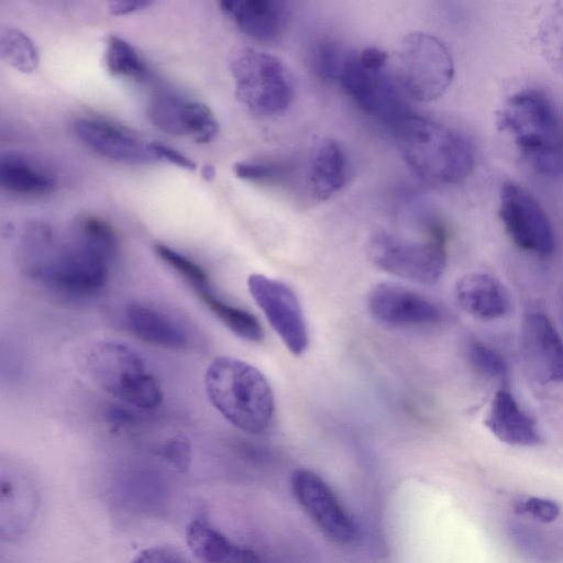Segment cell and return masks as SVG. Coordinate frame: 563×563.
Here are the masks:
<instances>
[{"label": "cell", "instance_id": "cell-26", "mask_svg": "<svg viewBox=\"0 0 563 563\" xmlns=\"http://www.w3.org/2000/svg\"><path fill=\"white\" fill-rule=\"evenodd\" d=\"M538 44L548 66L563 78V1L553 2L538 27Z\"/></svg>", "mask_w": 563, "mask_h": 563}, {"label": "cell", "instance_id": "cell-7", "mask_svg": "<svg viewBox=\"0 0 563 563\" xmlns=\"http://www.w3.org/2000/svg\"><path fill=\"white\" fill-rule=\"evenodd\" d=\"M238 100L253 114H283L294 97L292 84L283 62L254 48L239 51L231 62Z\"/></svg>", "mask_w": 563, "mask_h": 563}, {"label": "cell", "instance_id": "cell-34", "mask_svg": "<svg viewBox=\"0 0 563 563\" xmlns=\"http://www.w3.org/2000/svg\"><path fill=\"white\" fill-rule=\"evenodd\" d=\"M131 563H191L174 548L156 545L141 551Z\"/></svg>", "mask_w": 563, "mask_h": 563}, {"label": "cell", "instance_id": "cell-19", "mask_svg": "<svg viewBox=\"0 0 563 563\" xmlns=\"http://www.w3.org/2000/svg\"><path fill=\"white\" fill-rule=\"evenodd\" d=\"M129 330L140 340L165 349H185L187 330L167 312L144 302H131L125 308Z\"/></svg>", "mask_w": 563, "mask_h": 563}, {"label": "cell", "instance_id": "cell-13", "mask_svg": "<svg viewBox=\"0 0 563 563\" xmlns=\"http://www.w3.org/2000/svg\"><path fill=\"white\" fill-rule=\"evenodd\" d=\"M339 81L345 93L365 113L390 125L407 113L399 92L385 68H371L357 54L346 57Z\"/></svg>", "mask_w": 563, "mask_h": 563}, {"label": "cell", "instance_id": "cell-30", "mask_svg": "<svg viewBox=\"0 0 563 563\" xmlns=\"http://www.w3.org/2000/svg\"><path fill=\"white\" fill-rule=\"evenodd\" d=\"M346 57L336 43L322 41L313 54L314 70L324 81L339 80Z\"/></svg>", "mask_w": 563, "mask_h": 563}, {"label": "cell", "instance_id": "cell-15", "mask_svg": "<svg viewBox=\"0 0 563 563\" xmlns=\"http://www.w3.org/2000/svg\"><path fill=\"white\" fill-rule=\"evenodd\" d=\"M74 129L87 147L109 159L134 165L158 161L151 142L123 126L84 118L75 122Z\"/></svg>", "mask_w": 563, "mask_h": 563}, {"label": "cell", "instance_id": "cell-31", "mask_svg": "<svg viewBox=\"0 0 563 563\" xmlns=\"http://www.w3.org/2000/svg\"><path fill=\"white\" fill-rule=\"evenodd\" d=\"M233 172L238 178L249 181H272L285 177L287 168L269 162H239Z\"/></svg>", "mask_w": 563, "mask_h": 563}, {"label": "cell", "instance_id": "cell-25", "mask_svg": "<svg viewBox=\"0 0 563 563\" xmlns=\"http://www.w3.org/2000/svg\"><path fill=\"white\" fill-rule=\"evenodd\" d=\"M119 499L136 511H157L166 501V488L159 478L152 474H129L120 483Z\"/></svg>", "mask_w": 563, "mask_h": 563}, {"label": "cell", "instance_id": "cell-11", "mask_svg": "<svg viewBox=\"0 0 563 563\" xmlns=\"http://www.w3.org/2000/svg\"><path fill=\"white\" fill-rule=\"evenodd\" d=\"M247 287L288 351L292 355H301L308 346L309 336L302 308L294 290L262 274L250 275Z\"/></svg>", "mask_w": 563, "mask_h": 563}, {"label": "cell", "instance_id": "cell-10", "mask_svg": "<svg viewBox=\"0 0 563 563\" xmlns=\"http://www.w3.org/2000/svg\"><path fill=\"white\" fill-rule=\"evenodd\" d=\"M373 319L395 329H426L445 319L443 307L433 298L396 283H380L368 295Z\"/></svg>", "mask_w": 563, "mask_h": 563}, {"label": "cell", "instance_id": "cell-33", "mask_svg": "<svg viewBox=\"0 0 563 563\" xmlns=\"http://www.w3.org/2000/svg\"><path fill=\"white\" fill-rule=\"evenodd\" d=\"M515 511L520 515L529 516L538 521L549 523L559 517L560 507L555 501L548 498L527 497L516 503Z\"/></svg>", "mask_w": 563, "mask_h": 563}, {"label": "cell", "instance_id": "cell-12", "mask_svg": "<svg viewBox=\"0 0 563 563\" xmlns=\"http://www.w3.org/2000/svg\"><path fill=\"white\" fill-rule=\"evenodd\" d=\"M291 490L299 506L318 529L336 544L355 538V525L329 484L314 472L298 468L291 476Z\"/></svg>", "mask_w": 563, "mask_h": 563}, {"label": "cell", "instance_id": "cell-6", "mask_svg": "<svg viewBox=\"0 0 563 563\" xmlns=\"http://www.w3.org/2000/svg\"><path fill=\"white\" fill-rule=\"evenodd\" d=\"M369 261L391 275L433 285L446 266L445 232L440 224L430 225L429 239L417 241L387 231H377L366 244Z\"/></svg>", "mask_w": 563, "mask_h": 563}, {"label": "cell", "instance_id": "cell-4", "mask_svg": "<svg viewBox=\"0 0 563 563\" xmlns=\"http://www.w3.org/2000/svg\"><path fill=\"white\" fill-rule=\"evenodd\" d=\"M211 405L235 428L264 432L273 419L275 399L266 377L252 364L232 357H216L205 373Z\"/></svg>", "mask_w": 563, "mask_h": 563}, {"label": "cell", "instance_id": "cell-36", "mask_svg": "<svg viewBox=\"0 0 563 563\" xmlns=\"http://www.w3.org/2000/svg\"><path fill=\"white\" fill-rule=\"evenodd\" d=\"M152 4V1L145 0H120L111 1L108 4L109 11L113 15H125L143 9Z\"/></svg>", "mask_w": 563, "mask_h": 563}, {"label": "cell", "instance_id": "cell-18", "mask_svg": "<svg viewBox=\"0 0 563 563\" xmlns=\"http://www.w3.org/2000/svg\"><path fill=\"white\" fill-rule=\"evenodd\" d=\"M455 301L462 310L481 320H496L510 308L504 285L487 273H471L455 284Z\"/></svg>", "mask_w": 563, "mask_h": 563}, {"label": "cell", "instance_id": "cell-21", "mask_svg": "<svg viewBox=\"0 0 563 563\" xmlns=\"http://www.w3.org/2000/svg\"><path fill=\"white\" fill-rule=\"evenodd\" d=\"M0 185L18 196L43 197L55 189L56 179L40 163L19 153H5L0 159Z\"/></svg>", "mask_w": 563, "mask_h": 563}, {"label": "cell", "instance_id": "cell-5", "mask_svg": "<svg viewBox=\"0 0 563 563\" xmlns=\"http://www.w3.org/2000/svg\"><path fill=\"white\" fill-rule=\"evenodd\" d=\"M87 368L106 393L135 409H155L163 400L161 385L144 358L124 343H97L88 353Z\"/></svg>", "mask_w": 563, "mask_h": 563}, {"label": "cell", "instance_id": "cell-20", "mask_svg": "<svg viewBox=\"0 0 563 563\" xmlns=\"http://www.w3.org/2000/svg\"><path fill=\"white\" fill-rule=\"evenodd\" d=\"M186 539L200 563H261L253 550L235 544L205 518L187 526Z\"/></svg>", "mask_w": 563, "mask_h": 563}, {"label": "cell", "instance_id": "cell-2", "mask_svg": "<svg viewBox=\"0 0 563 563\" xmlns=\"http://www.w3.org/2000/svg\"><path fill=\"white\" fill-rule=\"evenodd\" d=\"M496 124L532 172L547 178L563 175V122L544 92L512 93L498 110Z\"/></svg>", "mask_w": 563, "mask_h": 563}, {"label": "cell", "instance_id": "cell-37", "mask_svg": "<svg viewBox=\"0 0 563 563\" xmlns=\"http://www.w3.org/2000/svg\"><path fill=\"white\" fill-rule=\"evenodd\" d=\"M202 178L207 181H210L216 176V169L212 165H205L201 169Z\"/></svg>", "mask_w": 563, "mask_h": 563}, {"label": "cell", "instance_id": "cell-24", "mask_svg": "<svg viewBox=\"0 0 563 563\" xmlns=\"http://www.w3.org/2000/svg\"><path fill=\"white\" fill-rule=\"evenodd\" d=\"M198 102L173 93L158 92L150 101L148 117L152 123L172 135H189L194 132Z\"/></svg>", "mask_w": 563, "mask_h": 563}, {"label": "cell", "instance_id": "cell-8", "mask_svg": "<svg viewBox=\"0 0 563 563\" xmlns=\"http://www.w3.org/2000/svg\"><path fill=\"white\" fill-rule=\"evenodd\" d=\"M396 62L402 89L420 102L440 98L454 77L450 49L440 38L426 32L407 34L399 45Z\"/></svg>", "mask_w": 563, "mask_h": 563}, {"label": "cell", "instance_id": "cell-29", "mask_svg": "<svg viewBox=\"0 0 563 563\" xmlns=\"http://www.w3.org/2000/svg\"><path fill=\"white\" fill-rule=\"evenodd\" d=\"M466 355L470 364L479 374L506 382L509 369L504 356L485 342L473 340L467 344Z\"/></svg>", "mask_w": 563, "mask_h": 563}, {"label": "cell", "instance_id": "cell-1", "mask_svg": "<svg viewBox=\"0 0 563 563\" xmlns=\"http://www.w3.org/2000/svg\"><path fill=\"white\" fill-rule=\"evenodd\" d=\"M119 249L112 227L95 216L81 217L71 240L57 243L43 222L26 227L20 244L23 273L38 285L67 298H87L107 285Z\"/></svg>", "mask_w": 563, "mask_h": 563}, {"label": "cell", "instance_id": "cell-23", "mask_svg": "<svg viewBox=\"0 0 563 563\" xmlns=\"http://www.w3.org/2000/svg\"><path fill=\"white\" fill-rule=\"evenodd\" d=\"M191 288L211 313L236 336L250 342H260L263 339V328L256 317L221 298L212 288L209 279L198 283Z\"/></svg>", "mask_w": 563, "mask_h": 563}, {"label": "cell", "instance_id": "cell-32", "mask_svg": "<svg viewBox=\"0 0 563 563\" xmlns=\"http://www.w3.org/2000/svg\"><path fill=\"white\" fill-rule=\"evenodd\" d=\"M156 454L180 472L187 471L191 462L190 443L183 435H177L165 441L156 449Z\"/></svg>", "mask_w": 563, "mask_h": 563}, {"label": "cell", "instance_id": "cell-14", "mask_svg": "<svg viewBox=\"0 0 563 563\" xmlns=\"http://www.w3.org/2000/svg\"><path fill=\"white\" fill-rule=\"evenodd\" d=\"M521 350L529 373L538 382L563 383V340L547 314L531 311L525 316Z\"/></svg>", "mask_w": 563, "mask_h": 563}, {"label": "cell", "instance_id": "cell-22", "mask_svg": "<svg viewBox=\"0 0 563 563\" xmlns=\"http://www.w3.org/2000/svg\"><path fill=\"white\" fill-rule=\"evenodd\" d=\"M347 179V157L334 140L322 141L310 167L311 191L317 200H327L341 190Z\"/></svg>", "mask_w": 563, "mask_h": 563}, {"label": "cell", "instance_id": "cell-27", "mask_svg": "<svg viewBox=\"0 0 563 563\" xmlns=\"http://www.w3.org/2000/svg\"><path fill=\"white\" fill-rule=\"evenodd\" d=\"M0 55L14 69L29 74L38 65V52L34 43L20 30L1 27Z\"/></svg>", "mask_w": 563, "mask_h": 563}, {"label": "cell", "instance_id": "cell-35", "mask_svg": "<svg viewBox=\"0 0 563 563\" xmlns=\"http://www.w3.org/2000/svg\"><path fill=\"white\" fill-rule=\"evenodd\" d=\"M151 145L158 161L168 162L187 170L196 169V163L178 151L156 142H151Z\"/></svg>", "mask_w": 563, "mask_h": 563}, {"label": "cell", "instance_id": "cell-9", "mask_svg": "<svg viewBox=\"0 0 563 563\" xmlns=\"http://www.w3.org/2000/svg\"><path fill=\"white\" fill-rule=\"evenodd\" d=\"M498 213L510 240L521 250L549 256L555 247L552 223L539 201L514 181L503 184Z\"/></svg>", "mask_w": 563, "mask_h": 563}, {"label": "cell", "instance_id": "cell-17", "mask_svg": "<svg viewBox=\"0 0 563 563\" xmlns=\"http://www.w3.org/2000/svg\"><path fill=\"white\" fill-rule=\"evenodd\" d=\"M484 423L492 434L509 445L533 446L542 441L534 420L506 387L495 393Z\"/></svg>", "mask_w": 563, "mask_h": 563}, {"label": "cell", "instance_id": "cell-16", "mask_svg": "<svg viewBox=\"0 0 563 563\" xmlns=\"http://www.w3.org/2000/svg\"><path fill=\"white\" fill-rule=\"evenodd\" d=\"M219 5L242 33L261 42L279 37L289 18L286 3L276 0H227Z\"/></svg>", "mask_w": 563, "mask_h": 563}, {"label": "cell", "instance_id": "cell-3", "mask_svg": "<svg viewBox=\"0 0 563 563\" xmlns=\"http://www.w3.org/2000/svg\"><path fill=\"white\" fill-rule=\"evenodd\" d=\"M391 130L406 164L428 183L457 184L474 169L473 145L443 123L407 112L391 124Z\"/></svg>", "mask_w": 563, "mask_h": 563}, {"label": "cell", "instance_id": "cell-28", "mask_svg": "<svg viewBox=\"0 0 563 563\" xmlns=\"http://www.w3.org/2000/svg\"><path fill=\"white\" fill-rule=\"evenodd\" d=\"M108 71L117 77L143 79L147 68L134 47L123 38L112 35L106 48Z\"/></svg>", "mask_w": 563, "mask_h": 563}]
</instances>
